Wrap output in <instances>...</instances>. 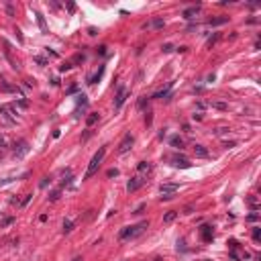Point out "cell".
Masks as SVG:
<instances>
[{"instance_id":"obj_1","label":"cell","mask_w":261,"mask_h":261,"mask_svg":"<svg viewBox=\"0 0 261 261\" xmlns=\"http://www.w3.org/2000/svg\"><path fill=\"white\" fill-rule=\"evenodd\" d=\"M104 155H106V147H100L96 153H94V157L90 159V165H88V169H86V173H84V180H90V177L98 171V167H100V163H102Z\"/></svg>"},{"instance_id":"obj_2","label":"cell","mask_w":261,"mask_h":261,"mask_svg":"<svg viewBox=\"0 0 261 261\" xmlns=\"http://www.w3.org/2000/svg\"><path fill=\"white\" fill-rule=\"evenodd\" d=\"M147 227H149V220H143V222H139V224H133V227H125L119 233V237L123 239V241H127V239H135V237H139Z\"/></svg>"},{"instance_id":"obj_3","label":"cell","mask_w":261,"mask_h":261,"mask_svg":"<svg viewBox=\"0 0 261 261\" xmlns=\"http://www.w3.org/2000/svg\"><path fill=\"white\" fill-rule=\"evenodd\" d=\"M0 116L6 125H17V116H18V110L14 108V104H8V106H0Z\"/></svg>"},{"instance_id":"obj_4","label":"cell","mask_w":261,"mask_h":261,"mask_svg":"<svg viewBox=\"0 0 261 261\" xmlns=\"http://www.w3.org/2000/svg\"><path fill=\"white\" fill-rule=\"evenodd\" d=\"M180 190L177 184H163V186H159V194H161V200H171L173 198V194Z\"/></svg>"},{"instance_id":"obj_5","label":"cell","mask_w":261,"mask_h":261,"mask_svg":"<svg viewBox=\"0 0 261 261\" xmlns=\"http://www.w3.org/2000/svg\"><path fill=\"white\" fill-rule=\"evenodd\" d=\"M228 255L233 257L235 261H249L251 259V255L247 251H239V245L235 243V241H231V253H228Z\"/></svg>"},{"instance_id":"obj_6","label":"cell","mask_w":261,"mask_h":261,"mask_svg":"<svg viewBox=\"0 0 261 261\" xmlns=\"http://www.w3.org/2000/svg\"><path fill=\"white\" fill-rule=\"evenodd\" d=\"M133 143H135V137L130 135V133H127V135L123 137V141L119 143V149H116L119 155H125L127 151H130V149H133Z\"/></svg>"},{"instance_id":"obj_7","label":"cell","mask_w":261,"mask_h":261,"mask_svg":"<svg viewBox=\"0 0 261 261\" xmlns=\"http://www.w3.org/2000/svg\"><path fill=\"white\" fill-rule=\"evenodd\" d=\"M29 149H31V147H29V143L25 141V139H21V141H17V143H14V155H17L18 159H21V157H25V155L29 153Z\"/></svg>"},{"instance_id":"obj_8","label":"cell","mask_w":261,"mask_h":261,"mask_svg":"<svg viewBox=\"0 0 261 261\" xmlns=\"http://www.w3.org/2000/svg\"><path fill=\"white\" fill-rule=\"evenodd\" d=\"M127 96H129V90H127L125 86H120L119 88V92H116V96H114V108L119 110L123 104H125V100H127Z\"/></svg>"},{"instance_id":"obj_9","label":"cell","mask_w":261,"mask_h":261,"mask_svg":"<svg viewBox=\"0 0 261 261\" xmlns=\"http://www.w3.org/2000/svg\"><path fill=\"white\" fill-rule=\"evenodd\" d=\"M145 184V180H143L141 176H135V177H130L129 180V184H127V192H137L139 188Z\"/></svg>"},{"instance_id":"obj_10","label":"cell","mask_w":261,"mask_h":261,"mask_svg":"<svg viewBox=\"0 0 261 261\" xmlns=\"http://www.w3.org/2000/svg\"><path fill=\"white\" fill-rule=\"evenodd\" d=\"M200 235H202V239H204L206 243H210V241L214 239V233H212V227H208V224H204V227L200 228Z\"/></svg>"},{"instance_id":"obj_11","label":"cell","mask_w":261,"mask_h":261,"mask_svg":"<svg viewBox=\"0 0 261 261\" xmlns=\"http://www.w3.org/2000/svg\"><path fill=\"white\" fill-rule=\"evenodd\" d=\"M171 161H173V165H176V167H184V169H188V167H190V161H188L186 157H180V155H176V157H171Z\"/></svg>"},{"instance_id":"obj_12","label":"cell","mask_w":261,"mask_h":261,"mask_svg":"<svg viewBox=\"0 0 261 261\" xmlns=\"http://www.w3.org/2000/svg\"><path fill=\"white\" fill-rule=\"evenodd\" d=\"M169 88H171V84H167V88H163V90H159V92H155L153 96V100H159V98H165V100H169L171 98V94H169Z\"/></svg>"},{"instance_id":"obj_13","label":"cell","mask_w":261,"mask_h":261,"mask_svg":"<svg viewBox=\"0 0 261 261\" xmlns=\"http://www.w3.org/2000/svg\"><path fill=\"white\" fill-rule=\"evenodd\" d=\"M194 155L196 157H208V149L202 145H194Z\"/></svg>"},{"instance_id":"obj_14","label":"cell","mask_w":261,"mask_h":261,"mask_svg":"<svg viewBox=\"0 0 261 261\" xmlns=\"http://www.w3.org/2000/svg\"><path fill=\"white\" fill-rule=\"evenodd\" d=\"M198 10H200V6H190V8H186V10H184V18H194L198 14Z\"/></svg>"},{"instance_id":"obj_15","label":"cell","mask_w":261,"mask_h":261,"mask_svg":"<svg viewBox=\"0 0 261 261\" xmlns=\"http://www.w3.org/2000/svg\"><path fill=\"white\" fill-rule=\"evenodd\" d=\"M137 171H139V173H147V171H151V163H149V161H139Z\"/></svg>"},{"instance_id":"obj_16","label":"cell","mask_w":261,"mask_h":261,"mask_svg":"<svg viewBox=\"0 0 261 261\" xmlns=\"http://www.w3.org/2000/svg\"><path fill=\"white\" fill-rule=\"evenodd\" d=\"M176 218H177V212H176V210H169V212H165V214H163V222H165V224L173 222Z\"/></svg>"},{"instance_id":"obj_17","label":"cell","mask_w":261,"mask_h":261,"mask_svg":"<svg viewBox=\"0 0 261 261\" xmlns=\"http://www.w3.org/2000/svg\"><path fill=\"white\" fill-rule=\"evenodd\" d=\"M102 74H104V65H100V69H98V72H96V74H94V76H92L90 80H88V84H90V86H94V84H96V82H98V80L102 78Z\"/></svg>"},{"instance_id":"obj_18","label":"cell","mask_w":261,"mask_h":261,"mask_svg":"<svg viewBox=\"0 0 261 261\" xmlns=\"http://www.w3.org/2000/svg\"><path fill=\"white\" fill-rule=\"evenodd\" d=\"M224 23H228V18H227V17H220V18H210V21H208V25H210V27H218V25H224Z\"/></svg>"},{"instance_id":"obj_19","label":"cell","mask_w":261,"mask_h":261,"mask_svg":"<svg viewBox=\"0 0 261 261\" xmlns=\"http://www.w3.org/2000/svg\"><path fill=\"white\" fill-rule=\"evenodd\" d=\"M98 120H100V114H98V112H92L90 116L86 119V125H88V127H92V125H96Z\"/></svg>"},{"instance_id":"obj_20","label":"cell","mask_w":261,"mask_h":261,"mask_svg":"<svg viewBox=\"0 0 261 261\" xmlns=\"http://www.w3.org/2000/svg\"><path fill=\"white\" fill-rule=\"evenodd\" d=\"M169 143H171V147H176V149H184V141L180 139V137H171V139H169Z\"/></svg>"},{"instance_id":"obj_21","label":"cell","mask_w":261,"mask_h":261,"mask_svg":"<svg viewBox=\"0 0 261 261\" xmlns=\"http://www.w3.org/2000/svg\"><path fill=\"white\" fill-rule=\"evenodd\" d=\"M35 17H37V23H39L41 31H43V33H45V31H47V25H45V18H43V14H41V12H37V14H35Z\"/></svg>"},{"instance_id":"obj_22","label":"cell","mask_w":261,"mask_h":261,"mask_svg":"<svg viewBox=\"0 0 261 261\" xmlns=\"http://www.w3.org/2000/svg\"><path fill=\"white\" fill-rule=\"evenodd\" d=\"M8 147H10L8 137H6V135H0V149H8Z\"/></svg>"},{"instance_id":"obj_23","label":"cell","mask_w":261,"mask_h":261,"mask_svg":"<svg viewBox=\"0 0 261 261\" xmlns=\"http://www.w3.org/2000/svg\"><path fill=\"white\" fill-rule=\"evenodd\" d=\"M72 231H74V222H72V220H65V222H63V233L68 235V233H72Z\"/></svg>"},{"instance_id":"obj_24","label":"cell","mask_w":261,"mask_h":261,"mask_svg":"<svg viewBox=\"0 0 261 261\" xmlns=\"http://www.w3.org/2000/svg\"><path fill=\"white\" fill-rule=\"evenodd\" d=\"M17 104H18L21 108H23V110H25V108H29V100H27L25 96H21V98H18V100H17Z\"/></svg>"},{"instance_id":"obj_25","label":"cell","mask_w":261,"mask_h":261,"mask_svg":"<svg viewBox=\"0 0 261 261\" xmlns=\"http://www.w3.org/2000/svg\"><path fill=\"white\" fill-rule=\"evenodd\" d=\"M163 25H165L163 21H161V18H157V21H153V23H151V25H147V27H153V29H161Z\"/></svg>"},{"instance_id":"obj_26","label":"cell","mask_w":261,"mask_h":261,"mask_svg":"<svg viewBox=\"0 0 261 261\" xmlns=\"http://www.w3.org/2000/svg\"><path fill=\"white\" fill-rule=\"evenodd\" d=\"M212 108H216V110H227V104L224 102H212Z\"/></svg>"},{"instance_id":"obj_27","label":"cell","mask_w":261,"mask_h":261,"mask_svg":"<svg viewBox=\"0 0 261 261\" xmlns=\"http://www.w3.org/2000/svg\"><path fill=\"white\" fill-rule=\"evenodd\" d=\"M216 41H218V33H216V35H212V37L208 39V43H206V45H208V47H212V45L216 43Z\"/></svg>"},{"instance_id":"obj_28","label":"cell","mask_w":261,"mask_h":261,"mask_svg":"<svg viewBox=\"0 0 261 261\" xmlns=\"http://www.w3.org/2000/svg\"><path fill=\"white\" fill-rule=\"evenodd\" d=\"M161 49H163V53H169V51H173V45H171V43H165Z\"/></svg>"},{"instance_id":"obj_29","label":"cell","mask_w":261,"mask_h":261,"mask_svg":"<svg viewBox=\"0 0 261 261\" xmlns=\"http://www.w3.org/2000/svg\"><path fill=\"white\" fill-rule=\"evenodd\" d=\"M249 204L253 206V208H257V206H259V200H257L255 196H251V198H249Z\"/></svg>"},{"instance_id":"obj_30","label":"cell","mask_w":261,"mask_h":261,"mask_svg":"<svg viewBox=\"0 0 261 261\" xmlns=\"http://www.w3.org/2000/svg\"><path fill=\"white\" fill-rule=\"evenodd\" d=\"M35 61L39 63V65H47V59H45V57H39V55H37V57H35Z\"/></svg>"},{"instance_id":"obj_31","label":"cell","mask_w":261,"mask_h":261,"mask_svg":"<svg viewBox=\"0 0 261 261\" xmlns=\"http://www.w3.org/2000/svg\"><path fill=\"white\" fill-rule=\"evenodd\" d=\"M59 194H61V192H59V190H55V192H53L51 196H49V200H51V202H55V200L59 198Z\"/></svg>"},{"instance_id":"obj_32","label":"cell","mask_w":261,"mask_h":261,"mask_svg":"<svg viewBox=\"0 0 261 261\" xmlns=\"http://www.w3.org/2000/svg\"><path fill=\"white\" fill-rule=\"evenodd\" d=\"M253 239H255V241H259V239H261V231H259V228H253Z\"/></svg>"},{"instance_id":"obj_33","label":"cell","mask_w":261,"mask_h":261,"mask_svg":"<svg viewBox=\"0 0 261 261\" xmlns=\"http://www.w3.org/2000/svg\"><path fill=\"white\" fill-rule=\"evenodd\" d=\"M106 176H108V177H116V176H119V169H108Z\"/></svg>"},{"instance_id":"obj_34","label":"cell","mask_w":261,"mask_h":261,"mask_svg":"<svg viewBox=\"0 0 261 261\" xmlns=\"http://www.w3.org/2000/svg\"><path fill=\"white\" fill-rule=\"evenodd\" d=\"M257 218H259V214H257V212H255V214H249V216H247V220H249V222H255Z\"/></svg>"},{"instance_id":"obj_35","label":"cell","mask_w":261,"mask_h":261,"mask_svg":"<svg viewBox=\"0 0 261 261\" xmlns=\"http://www.w3.org/2000/svg\"><path fill=\"white\" fill-rule=\"evenodd\" d=\"M6 224H12V218H6V220L0 222V227H6Z\"/></svg>"},{"instance_id":"obj_36","label":"cell","mask_w":261,"mask_h":261,"mask_svg":"<svg viewBox=\"0 0 261 261\" xmlns=\"http://www.w3.org/2000/svg\"><path fill=\"white\" fill-rule=\"evenodd\" d=\"M145 104H147V98H141L139 100V108H145Z\"/></svg>"},{"instance_id":"obj_37","label":"cell","mask_w":261,"mask_h":261,"mask_svg":"<svg viewBox=\"0 0 261 261\" xmlns=\"http://www.w3.org/2000/svg\"><path fill=\"white\" fill-rule=\"evenodd\" d=\"M6 10H8V14H10V17H12V14H14V8H12V6H10V4L6 6Z\"/></svg>"},{"instance_id":"obj_38","label":"cell","mask_w":261,"mask_h":261,"mask_svg":"<svg viewBox=\"0 0 261 261\" xmlns=\"http://www.w3.org/2000/svg\"><path fill=\"white\" fill-rule=\"evenodd\" d=\"M69 68H72V65H69V63H65V65H61V68H59V69H61V72H68Z\"/></svg>"},{"instance_id":"obj_39","label":"cell","mask_w":261,"mask_h":261,"mask_svg":"<svg viewBox=\"0 0 261 261\" xmlns=\"http://www.w3.org/2000/svg\"><path fill=\"white\" fill-rule=\"evenodd\" d=\"M72 261H84V259H82V257H74V259H72Z\"/></svg>"},{"instance_id":"obj_40","label":"cell","mask_w":261,"mask_h":261,"mask_svg":"<svg viewBox=\"0 0 261 261\" xmlns=\"http://www.w3.org/2000/svg\"><path fill=\"white\" fill-rule=\"evenodd\" d=\"M153 261H163V259H161V257H155V259H153Z\"/></svg>"}]
</instances>
